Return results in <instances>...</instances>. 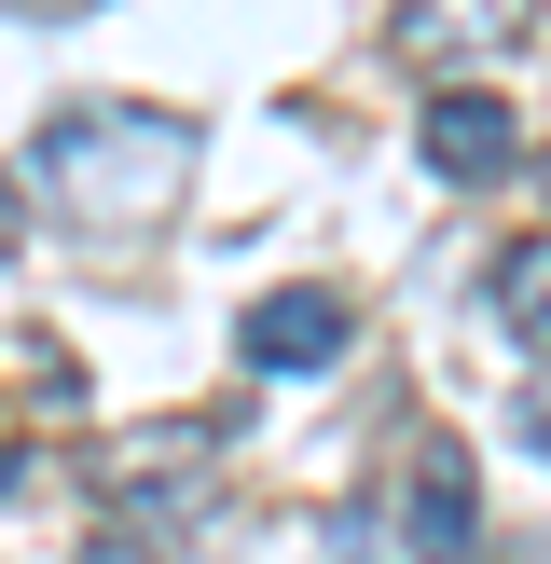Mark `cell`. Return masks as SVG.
Here are the masks:
<instances>
[{
	"label": "cell",
	"instance_id": "5b68a950",
	"mask_svg": "<svg viewBox=\"0 0 551 564\" xmlns=\"http://www.w3.org/2000/svg\"><path fill=\"white\" fill-rule=\"evenodd\" d=\"M523 14H538V0H386L400 55H428V69H455V55H496V42H523Z\"/></svg>",
	"mask_w": 551,
	"mask_h": 564
},
{
	"label": "cell",
	"instance_id": "6da1fadb",
	"mask_svg": "<svg viewBox=\"0 0 551 564\" xmlns=\"http://www.w3.org/2000/svg\"><path fill=\"white\" fill-rule=\"evenodd\" d=\"M180 165H193V124H165V110H55V124H42V180L69 193L83 220L165 207Z\"/></svg>",
	"mask_w": 551,
	"mask_h": 564
},
{
	"label": "cell",
	"instance_id": "8992f818",
	"mask_svg": "<svg viewBox=\"0 0 551 564\" xmlns=\"http://www.w3.org/2000/svg\"><path fill=\"white\" fill-rule=\"evenodd\" d=\"M496 330H510V345H538L551 358V235H523V248H496Z\"/></svg>",
	"mask_w": 551,
	"mask_h": 564
},
{
	"label": "cell",
	"instance_id": "277c9868",
	"mask_svg": "<svg viewBox=\"0 0 551 564\" xmlns=\"http://www.w3.org/2000/svg\"><path fill=\"white\" fill-rule=\"evenodd\" d=\"M400 538H413V564H468V551H483V523H468V455H455V441H413Z\"/></svg>",
	"mask_w": 551,
	"mask_h": 564
},
{
	"label": "cell",
	"instance_id": "52a82bcc",
	"mask_svg": "<svg viewBox=\"0 0 551 564\" xmlns=\"http://www.w3.org/2000/svg\"><path fill=\"white\" fill-rule=\"evenodd\" d=\"M523 441H538V455H551V386H523Z\"/></svg>",
	"mask_w": 551,
	"mask_h": 564
},
{
	"label": "cell",
	"instance_id": "3957f363",
	"mask_svg": "<svg viewBox=\"0 0 551 564\" xmlns=\"http://www.w3.org/2000/svg\"><path fill=\"white\" fill-rule=\"evenodd\" d=\"M428 165H441L455 193H496V180L523 165V124H510V97H468V83H455V97H428Z\"/></svg>",
	"mask_w": 551,
	"mask_h": 564
},
{
	"label": "cell",
	"instance_id": "7a4b0ae2",
	"mask_svg": "<svg viewBox=\"0 0 551 564\" xmlns=\"http://www.w3.org/2000/svg\"><path fill=\"white\" fill-rule=\"evenodd\" d=\"M345 345H358V303L345 290H262V303H248V358H262V372H331Z\"/></svg>",
	"mask_w": 551,
	"mask_h": 564
},
{
	"label": "cell",
	"instance_id": "9c48e42d",
	"mask_svg": "<svg viewBox=\"0 0 551 564\" xmlns=\"http://www.w3.org/2000/svg\"><path fill=\"white\" fill-rule=\"evenodd\" d=\"M0 14H83V0H0Z\"/></svg>",
	"mask_w": 551,
	"mask_h": 564
},
{
	"label": "cell",
	"instance_id": "30bf717a",
	"mask_svg": "<svg viewBox=\"0 0 551 564\" xmlns=\"http://www.w3.org/2000/svg\"><path fill=\"white\" fill-rule=\"evenodd\" d=\"M97 564H138V551H125V538H110V551H97Z\"/></svg>",
	"mask_w": 551,
	"mask_h": 564
},
{
	"label": "cell",
	"instance_id": "ba28073f",
	"mask_svg": "<svg viewBox=\"0 0 551 564\" xmlns=\"http://www.w3.org/2000/svg\"><path fill=\"white\" fill-rule=\"evenodd\" d=\"M14 248H28V207H14V193H0V262H14Z\"/></svg>",
	"mask_w": 551,
	"mask_h": 564
}]
</instances>
